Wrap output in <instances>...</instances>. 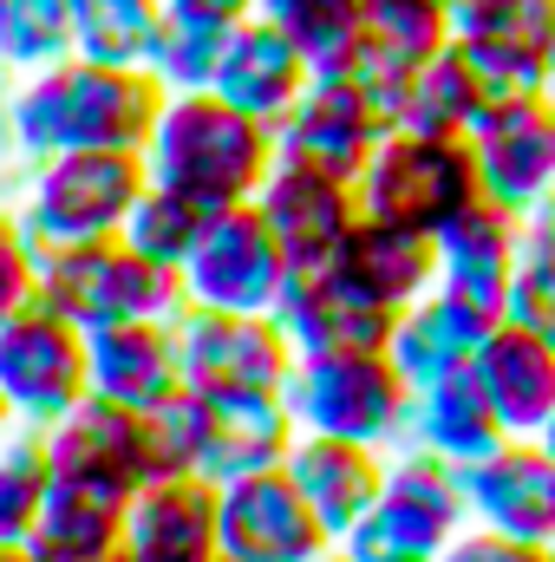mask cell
Segmentation results:
<instances>
[{"label":"cell","mask_w":555,"mask_h":562,"mask_svg":"<svg viewBox=\"0 0 555 562\" xmlns=\"http://www.w3.org/2000/svg\"><path fill=\"white\" fill-rule=\"evenodd\" d=\"M53 491V458H46V431L20 425L0 445V543H33L39 510Z\"/></svg>","instance_id":"obj_34"},{"label":"cell","mask_w":555,"mask_h":562,"mask_svg":"<svg viewBox=\"0 0 555 562\" xmlns=\"http://www.w3.org/2000/svg\"><path fill=\"white\" fill-rule=\"evenodd\" d=\"M256 210L275 229L287 269H327L333 249L347 243V229L360 223V190H353V177H333L320 164L275 157V170L256 190Z\"/></svg>","instance_id":"obj_12"},{"label":"cell","mask_w":555,"mask_h":562,"mask_svg":"<svg viewBox=\"0 0 555 562\" xmlns=\"http://www.w3.org/2000/svg\"><path fill=\"white\" fill-rule=\"evenodd\" d=\"M33 276H39V249H33V236H26L20 210L0 203V321L33 301Z\"/></svg>","instance_id":"obj_40"},{"label":"cell","mask_w":555,"mask_h":562,"mask_svg":"<svg viewBox=\"0 0 555 562\" xmlns=\"http://www.w3.org/2000/svg\"><path fill=\"white\" fill-rule=\"evenodd\" d=\"M327 562H347V557H340V550H333V557H327Z\"/></svg>","instance_id":"obj_51"},{"label":"cell","mask_w":555,"mask_h":562,"mask_svg":"<svg viewBox=\"0 0 555 562\" xmlns=\"http://www.w3.org/2000/svg\"><path fill=\"white\" fill-rule=\"evenodd\" d=\"M327 276H340L360 301L399 314V307H412L418 294L438 288V243L418 236V229H399V223L360 216V223L347 229V243L333 249Z\"/></svg>","instance_id":"obj_19"},{"label":"cell","mask_w":555,"mask_h":562,"mask_svg":"<svg viewBox=\"0 0 555 562\" xmlns=\"http://www.w3.org/2000/svg\"><path fill=\"white\" fill-rule=\"evenodd\" d=\"M497 562H550V543H510L503 537V557Z\"/></svg>","instance_id":"obj_45"},{"label":"cell","mask_w":555,"mask_h":562,"mask_svg":"<svg viewBox=\"0 0 555 562\" xmlns=\"http://www.w3.org/2000/svg\"><path fill=\"white\" fill-rule=\"evenodd\" d=\"M471 150H477L484 196L523 216L543 190H555V92H530V99L497 105L471 132Z\"/></svg>","instance_id":"obj_16"},{"label":"cell","mask_w":555,"mask_h":562,"mask_svg":"<svg viewBox=\"0 0 555 562\" xmlns=\"http://www.w3.org/2000/svg\"><path fill=\"white\" fill-rule=\"evenodd\" d=\"M125 510L132 497H112V491H86V484H66L53 477L46 491V510H39V530H33V562H105L125 543Z\"/></svg>","instance_id":"obj_28"},{"label":"cell","mask_w":555,"mask_h":562,"mask_svg":"<svg viewBox=\"0 0 555 562\" xmlns=\"http://www.w3.org/2000/svg\"><path fill=\"white\" fill-rule=\"evenodd\" d=\"M229 26L236 20H216V13H196V7H170L163 0V20L150 33L144 72L163 92H209L216 86V66H223V46H229Z\"/></svg>","instance_id":"obj_30"},{"label":"cell","mask_w":555,"mask_h":562,"mask_svg":"<svg viewBox=\"0 0 555 562\" xmlns=\"http://www.w3.org/2000/svg\"><path fill=\"white\" fill-rule=\"evenodd\" d=\"M86 393H92V380H86V327H72L66 314H53L39 301H26L20 314L0 321V400L13 406V419L46 431Z\"/></svg>","instance_id":"obj_9"},{"label":"cell","mask_w":555,"mask_h":562,"mask_svg":"<svg viewBox=\"0 0 555 562\" xmlns=\"http://www.w3.org/2000/svg\"><path fill=\"white\" fill-rule=\"evenodd\" d=\"M170 7H196V13H216V20H249L262 0H170Z\"/></svg>","instance_id":"obj_44"},{"label":"cell","mask_w":555,"mask_h":562,"mask_svg":"<svg viewBox=\"0 0 555 562\" xmlns=\"http://www.w3.org/2000/svg\"><path fill=\"white\" fill-rule=\"evenodd\" d=\"M33 301L66 314L72 327L105 321H177L183 314V276L144 262L132 243H79V249H39Z\"/></svg>","instance_id":"obj_5"},{"label":"cell","mask_w":555,"mask_h":562,"mask_svg":"<svg viewBox=\"0 0 555 562\" xmlns=\"http://www.w3.org/2000/svg\"><path fill=\"white\" fill-rule=\"evenodd\" d=\"M471 524L510 543H555V458L536 438H503L457 471Z\"/></svg>","instance_id":"obj_13"},{"label":"cell","mask_w":555,"mask_h":562,"mask_svg":"<svg viewBox=\"0 0 555 562\" xmlns=\"http://www.w3.org/2000/svg\"><path fill=\"white\" fill-rule=\"evenodd\" d=\"M307 79H314V59L281 33L269 13H249V20L229 26V46H223V66H216L209 92H223L229 105H242L262 125H281L294 112V99L307 92Z\"/></svg>","instance_id":"obj_18"},{"label":"cell","mask_w":555,"mask_h":562,"mask_svg":"<svg viewBox=\"0 0 555 562\" xmlns=\"http://www.w3.org/2000/svg\"><path fill=\"white\" fill-rule=\"evenodd\" d=\"M13 79L20 72H7L0 66V183H20V138H13Z\"/></svg>","instance_id":"obj_42"},{"label":"cell","mask_w":555,"mask_h":562,"mask_svg":"<svg viewBox=\"0 0 555 562\" xmlns=\"http://www.w3.org/2000/svg\"><path fill=\"white\" fill-rule=\"evenodd\" d=\"M275 157H281L275 125L249 119L223 92H170L163 112H157V132L144 144L150 183L183 190L209 216L236 210V203H256V190L275 170Z\"/></svg>","instance_id":"obj_2"},{"label":"cell","mask_w":555,"mask_h":562,"mask_svg":"<svg viewBox=\"0 0 555 562\" xmlns=\"http://www.w3.org/2000/svg\"><path fill=\"white\" fill-rule=\"evenodd\" d=\"M72 59V0H0V66L46 72Z\"/></svg>","instance_id":"obj_35"},{"label":"cell","mask_w":555,"mask_h":562,"mask_svg":"<svg viewBox=\"0 0 555 562\" xmlns=\"http://www.w3.org/2000/svg\"><path fill=\"white\" fill-rule=\"evenodd\" d=\"M438 288L477 301L484 314H503L510 301V281H517V262H523V216L477 196L471 210H457L438 236Z\"/></svg>","instance_id":"obj_17"},{"label":"cell","mask_w":555,"mask_h":562,"mask_svg":"<svg viewBox=\"0 0 555 562\" xmlns=\"http://www.w3.org/2000/svg\"><path fill=\"white\" fill-rule=\"evenodd\" d=\"M209 406V445H203V477L209 484H229V477H249V471H275L287 464L301 425L287 413L275 386H256V393H203Z\"/></svg>","instance_id":"obj_23"},{"label":"cell","mask_w":555,"mask_h":562,"mask_svg":"<svg viewBox=\"0 0 555 562\" xmlns=\"http://www.w3.org/2000/svg\"><path fill=\"white\" fill-rule=\"evenodd\" d=\"M484 119H490V99H484V86H477L464 46L444 40V46L412 72V86H406L393 125H406V132H438V138H471Z\"/></svg>","instance_id":"obj_29"},{"label":"cell","mask_w":555,"mask_h":562,"mask_svg":"<svg viewBox=\"0 0 555 562\" xmlns=\"http://www.w3.org/2000/svg\"><path fill=\"white\" fill-rule=\"evenodd\" d=\"M471 373H477L490 413H497V425H503L510 438H536V431L550 425V413H555V347L536 340L530 327L497 321V327L484 334V347L471 353Z\"/></svg>","instance_id":"obj_21"},{"label":"cell","mask_w":555,"mask_h":562,"mask_svg":"<svg viewBox=\"0 0 555 562\" xmlns=\"http://www.w3.org/2000/svg\"><path fill=\"white\" fill-rule=\"evenodd\" d=\"M203 445H209V406L203 393L177 386L144 413V458L150 477H203Z\"/></svg>","instance_id":"obj_36"},{"label":"cell","mask_w":555,"mask_h":562,"mask_svg":"<svg viewBox=\"0 0 555 562\" xmlns=\"http://www.w3.org/2000/svg\"><path fill=\"white\" fill-rule=\"evenodd\" d=\"M550 92H555V59H550Z\"/></svg>","instance_id":"obj_50"},{"label":"cell","mask_w":555,"mask_h":562,"mask_svg":"<svg viewBox=\"0 0 555 562\" xmlns=\"http://www.w3.org/2000/svg\"><path fill=\"white\" fill-rule=\"evenodd\" d=\"M360 216H380V223H399L418 236H438L457 210H471L484 196V177H477V150L471 138H438V132H406L393 125L380 150L366 157L360 170Z\"/></svg>","instance_id":"obj_6"},{"label":"cell","mask_w":555,"mask_h":562,"mask_svg":"<svg viewBox=\"0 0 555 562\" xmlns=\"http://www.w3.org/2000/svg\"><path fill=\"white\" fill-rule=\"evenodd\" d=\"M550 562H555V543H550Z\"/></svg>","instance_id":"obj_52"},{"label":"cell","mask_w":555,"mask_h":562,"mask_svg":"<svg viewBox=\"0 0 555 562\" xmlns=\"http://www.w3.org/2000/svg\"><path fill=\"white\" fill-rule=\"evenodd\" d=\"M497 321H503V314H484L477 301H464V294H451V288H431V294H418L412 307L393 314L386 353H393V367H399L412 386H424V380H438V373L471 367V353L484 347V334H490Z\"/></svg>","instance_id":"obj_25"},{"label":"cell","mask_w":555,"mask_h":562,"mask_svg":"<svg viewBox=\"0 0 555 562\" xmlns=\"http://www.w3.org/2000/svg\"><path fill=\"white\" fill-rule=\"evenodd\" d=\"M163 86L144 66H105V59H59L46 72L13 79V138L20 164L53 150H144L163 112Z\"/></svg>","instance_id":"obj_1"},{"label":"cell","mask_w":555,"mask_h":562,"mask_svg":"<svg viewBox=\"0 0 555 562\" xmlns=\"http://www.w3.org/2000/svg\"><path fill=\"white\" fill-rule=\"evenodd\" d=\"M451 40L550 66L555 59V0H451Z\"/></svg>","instance_id":"obj_31"},{"label":"cell","mask_w":555,"mask_h":562,"mask_svg":"<svg viewBox=\"0 0 555 562\" xmlns=\"http://www.w3.org/2000/svg\"><path fill=\"white\" fill-rule=\"evenodd\" d=\"M13 431H20V419H13V406H7V400H0V445H7V438H13Z\"/></svg>","instance_id":"obj_46"},{"label":"cell","mask_w":555,"mask_h":562,"mask_svg":"<svg viewBox=\"0 0 555 562\" xmlns=\"http://www.w3.org/2000/svg\"><path fill=\"white\" fill-rule=\"evenodd\" d=\"M86 380L99 400L150 413L183 386L177 373V327L170 321H105L86 334Z\"/></svg>","instance_id":"obj_22"},{"label":"cell","mask_w":555,"mask_h":562,"mask_svg":"<svg viewBox=\"0 0 555 562\" xmlns=\"http://www.w3.org/2000/svg\"><path fill=\"white\" fill-rule=\"evenodd\" d=\"M170 327H177V373L190 393H256V386L281 393L294 373V340L275 314H229L183 301Z\"/></svg>","instance_id":"obj_8"},{"label":"cell","mask_w":555,"mask_h":562,"mask_svg":"<svg viewBox=\"0 0 555 562\" xmlns=\"http://www.w3.org/2000/svg\"><path fill=\"white\" fill-rule=\"evenodd\" d=\"M0 562H33V550L26 543H0Z\"/></svg>","instance_id":"obj_47"},{"label":"cell","mask_w":555,"mask_h":562,"mask_svg":"<svg viewBox=\"0 0 555 562\" xmlns=\"http://www.w3.org/2000/svg\"><path fill=\"white\" fill-rule=\"evenodd\" d=\"M536 445H543V451H550V458H555V413H550V425L536 431Z\"/></svg>","instance_id":"obj_48"},{"label":"cell","mask_w":555,"mask_h":562,"mask_svg":"<svg viewBox=\"0 0 555 562\" xmlns=\"http://www.w3.org/2000/svg\"><path fill=\"white\" fill-rule=\"evenodd\" d=\"M203 229H209V210H203V203H190V196L170 190V183H144L138 210L125 216L118 243H132L144 262L183 276V262H190V249L203 243Z\"/></svg>","instance_id":"obj_32"},{"label":"cell","mask_w":555,"mask_h":562,"mask_svg":"<svg viewBox=\"0 0 555 562\" xmlns=\"http://www.w3.org/2000/svg\"><path fill=\"white\" fill-rule=\"evenodd\" d=\"M125 550L138 562H223L216 484L209 477H150L125 510Z\"/></svg>","instance_id":"obj_20"},{"label":"cell","mask_w":555,"mask_h":562,"mask_svg":"<svg viewBox=\"0 0 555 562\" xmlns=\"http://www.w3.org/2000/svg\"><path fill=\"white\" fill-rule=\"evenodd\" d=\"M46 458H53V477H66V484L112 491V497H138L144 484H150L144 413L86 393L66 419L46 425Z\"/></svg>","instance_id":"obj_14"},{"label":"cell","mask_w":555,"mask_h":562,"mask_svg":"<svg viewBox=\"0 0 555 562\" xmlns=\"http://www.w3.org/2000/svg\"><path fill=\"white\" fill-rule=\"evenodd\" d=\"M287 256H281L275 229L262 223L256 203L216 210L203 243L183 262V301L190 307H229V314H275L281 288H287Z\"/></svg>","instance_id":"obj_10"},{"label":"cell","mask_w":555,"mask_h":562,"mask_svg":"<svg viewBox=\"0 0 555 562\" xmlns=\"http://www.w3.org/2000/svg\"><path fill=\"white\" fill-rule=\"evenodd\" d=\"M386 132H393V119L366 92H353L333 72H314L307 92L294 99V112L275 125V144H281V157H301V164H320V170L360 183L366 157L380 150Z\"/></svg>","instance_id":"obj_15"},{"label":"cell","mask_w":555,"mask_h":562,"mask_svg":"<svg viewBox=\"0 0 555 562\" xmlns=\"http://www.w3.org/2000/svg\"><path fill=\"white\" fill-rule=\"evenodd\" d=\"M438 7H451V0H438Z\"/></svg>","instance_id":"obj_53"},{"label":"cell","mask_w":555,"mask_h":562,"mask_svg":"<svg viewBox=\"0 0 555 562\" xmlns=\"http://www.w3.org/2000/svg\"><path fill=\"white\" fill-rule=\"evenodd\" d=\"M497 557H503V537L484 530V524H464V530L438 550V562H497Z\"/></svg>","instance_id":"obj_41"},{"label":"cell","mask_w":555,"mask_h":562,"mask_svg":"<svg viewBox=\"0 0 555 562\" xmlns=\"http://www.w3.org/2000/svg\"><path fill=\"white\" fill-rule=\"evenodd\" d=\"M510 431L497 425L490 413V400H484V386H477V373L471 367H457V373H438V380H424L412 386V419H406V451H431V458H444V464H471V458H484V451H497Z\"/></svg>","instance_id":"obj_27"},{"label":"cell","mask_w":555,"mask_h":562,"mask_svg":"<svg viewBox=\"0 0 555 562\" xmlns=\"http://www.w3.org/2000/svg\"><path fill=\"white\" fill-rule=\"evenodd\" d=\"M360 33H373L386 53H399L406 66H424L444 40H451V7L438 0H366Z\"/></svg>","instance_id":"obj_37"},{"label":"cell","mask_w":555,"mask_h":562,"mask_svg":"<svg viewBox=\"0 0 555 562\" xmlns=\"http://www.w3.org/2000/svg\"><path fill=\"white\" fill-rule=\"evenodd\" d=\"M144 150H53L20 170L13 210L33 236V249H79V243H112L125 216L138 210Z\"/></svg>","instance_id":"obj_3"},{"label":"cell","mask_w":555,"mask_h":562,"mask_svg":"<svg viewBox=\"0 0 555 562\" xmlns=\"http://www.w3.org/2000/svg\"><path fill=\"white\" fill-rule=\"evenodd\" d=\"M386 458L393 451H373V445H353V438H320V431H301L294 451H287V477L294 491L314 504V517L333 530V543L360 524V510L380 497L386 484Z\"/></svg>","instance_id":"obj_24"},{"label":"cell","mask_w":555,"mask_h":562,"mask_svg":"<svg viewBox=\"0 0 555 562\" xmlns=\"http://www.w3.org/2000/svg\"><path fill=\"white\" fill-rule=\"evenodd\" d=\"M523 249H555V190H543L523 210Z\"/></svg>","instance_id":"obj_43"},{"label":"cell","mask_w":555,"mask_h":562,"mask_svg":"<svg viewBox=\"0 0 555 562\" xmlns=\"http://www.w3.org/2000/svg\"><path fill=\"white\" fill-rule=\"evenodd\" d=\"M503 321L530 327L536 340L555 347V249H523L517 281H510V301H503Z\"/></svg>","instance_id":"obj_39"},{"label":"cell","mask_w":555,"mask_h":562,"mask_svg":"<svg viewBox=\"0 0 555 562\" xmlns=\"http://www.w3.org/2000/svg\"><path fill=\"white\" fill-rule=\"evenodd\" d=\"M256 13H269L281 33L314 59V66H327L353 33H360V13H366V0H262Z\"/></svg>","instance_id":"obj_38"},{"label":"cell","mask_w":555,"mask_h":562,"mask_svg":"<svg viewBox=\"0 0 555 562\" xmlns=\"http://www.w3.org/2000/svg\"><path fill=\"white\" fill-rule=\"evenodd\" d=\"M105 562H138V557H132V550H125V543H118V550H112V557H105Z\"/></svg>","instance_id":"obj_49"},{"label":"cell","mask_w":555,"mask_h":562,"mask_svg":"<svg viewBox=\"0 0 555 562\" xmlns=\"http://www.w3.org/2000/svg\"><path fill=\"white\" fill-rule=\"evenodd\" d=\"M216 530L223 562H327L333 530L314 517V504L294 491L287 471H249L216 484Z\"/></svg>","instance_id":"obj_11"},{"label":"cell","mask_w":555,"mask_h":562,"mask_svg":"<svg viewBox=\"0 0 555 562\" xmlns=\"http://www.w3.org/2000/svg\"><path fill=\"white\" fill-rule=\"evenodd\" d=\"M163 0H72V53L105 66H144Z\"/></svg>","instance_id":"obj_33"},{"label":"cell","mask_w":555,"mask_h":562,"mask_svg":"<svg viewBox=\"0 0 555 562\" xmlns=\"http://www.w3.org/2000/svg\"><path fill=\"white\" fill-rule=\"evenodd\" d=\"M471 524L457 464L431 451H393L380 497L360 510V524L333 543L347 562H438V550Z\"/></svg>","instance_id":"obj_7"},{"label":"cell","mask_w":555,"mask_h":562,"mask_svg":"<svg viewBox=\"0 0 555 562\" xmlns=\"http://www.w3.org/2000/svg\"><path fill=\"white\" fill-rule=\"evenodd\" d=\"M301 431L353 438L373 451H406L412 419V380L393 367L386 347H333V353H294V373L281 386Z\"/></svg>","instance_id":"obj_4"},{"label":"cell","mask_w":555,"mask_h":562,"mask_svg":"<svg viewBox=\"0 0 555 562\" xmlns=\"http://www.w3.org/2000/svg\"><path fill=\"white\" fill-rule=\"evenodd\" d=\"M275 321L287 327L294 353H333V347H386L393 314L360 301L353 288L327 269H294L275 301Z\"/></svg>","instance_id":"obj_26"}]
</instances>
